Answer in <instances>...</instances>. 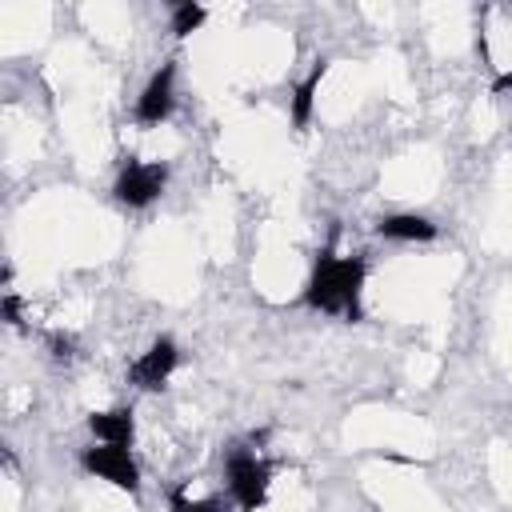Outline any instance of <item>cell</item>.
Here are the masks:
<instances>
[{"label":"cell","mask_w":512,"mask_h":512,"mask_svg":"<svg viewBox=\"0 0 512 512\" xmlns=\"http://www.w3.org/2000/svg\"><path fill=\"white\" fill-rule=\"evenodd\" d=\"M80 464H84V472L108 480V484L120 488V492H136V488H140V464L132 460L128 448H116V444H92V448L80 452Z\"/></svg>","instance_id":"277c9868"},{"label":"cell","mask_w":512,"mask_h":512,"mask_svg":"<svg viewBox=\"0 0 512 512\" xmlns=\"http://www.w3.org/2000/svg\"><path fill=\"white\" fill-rule=\"evenodd\" d=\"M88 432H92L100 444L132 448V436H136L132 408H108V412H92V416H88Z\"/></svg>","instance_id":"ba28073f"},{"label":"cell","mask_w":512,"mask_h":512,"mask_svg":"<svg viewBox=\"0 0 512 512\" xmlns=\"http://www.w3.org/2000/svg\"><path fill=\"white\" fill-rule=\"evenodd\" d=\"M48 348H52V360H60V364L76 360V340H72L68 332H52V336H48Z\"/></svg>","instance_id":"7c38bea8"},{"label":"cell","mask_w":512,"mask_h":512,"mask_svg":"<svg viewBox=\"0 0 512 512\" xmlns=\"http://www.w3.org/2000/svg\"><path fill=\"white\" fill-rule=\"evenodd\" d=\"M436 224L428 216H416V212H396V216H380L376 220V236L380 240H404V244H424V240H436Z\"/></svg>","instance_id":"52a82bcc"},{"label":"cell","mask_w":512,"mask_h":512,"mask_svg":"<svg viewBox=\"0 0 512 512\" xmlns=\"http://www.w3.org/2000/svg\"><path fill=\"white\" fill-rule=\"evenodd\" d=\"M324 76H328V60L320 56V60L312 64V72L292 88V128H296V132L308 128L312 108H316V92H320V80H324Z\"/></svg>","instance_id":"9c48e42d"},{"label":"cell","mask_w":512,"mask_h":512,"mask_svg":"<svg viewBox=\"0 0 512 512\" xmlns=\"http://www.w3.org/2000/svg\"><path fill=\"white\" fill-rule=\"evenodd\" d=\"M164 184H168V168L160 160H148V164L144 160H128L120 168L116 184H112V196L120 204H128V208H148L164 192Z\"/></svg>","instance_id":"3957f363"},{"label":"cell","mask_w":512,"mask_h":512,"mask_svg":"<svg viewBox=\"0 0 512 512\" xmlns=\"http://www.w3.org/2000/svg\"><path fill=\"white\" fill-rule=\"evenodd\" d=\"M172 104H176V60H168L152 72V80L144 84V92L136 100V120L140 124H160V120L172 116Z\"/></svg>","instance_id":"8992f818"},{"label":"cell","mask_w":512,"mask_h":512,"mask_svg":"<svg viewBox=\"0 0 512 512\" xmlns=\"http://www.w3.org/2000/svg\"><path fill=\"white\" fill-rule=\"evenodd\" d=\"M364 272H368L364 256H336L328 244L312 264V276L304 284V304L328 316H344L348 324L364 320V308H360Z\"/></svg>","instance_id":"6da1fadb"},{"label":"cell","mask_w":512,"mask_h":512,"mask_svg":"<svg viewBox=\"0 0 512 512\" xmlns=\"http://www.w3.org/2000/svg\"><path fill=\"white\" fill-rule=\"evenodd\" d=\"M176 364H180L176 340H172V336H156L152 348H148L140 360H132L128 380H132L136 388H144V392H160V388L168 384V376L176 372Z\"/></svg>","instance_id":"5b68a950"},{"label":"cell","mask_w":512,"mask_h":512,"mask_svg":"<svg viewBox=\"0 0 512 512\" xmlns=\"http://www.w3.org/2000/svg\"><path fill=\"white\" fill-rule=\"evenodd\" d=\"M204 16H208V8H204V4L180 0V4L172 8V32H176V36H192V32L204 24Z\"/></svg>","instance_id":"30bf717a"},{"label":"cell","mask_w":512,"mask_h":512,"mask_svg":"<svg viewBox=\"0 0 512 512\" xmlns=\"http://www.w3.org/2000/svg\"><path fill=\"white\" fill-rule=\"evenodd\" d=\"M168 508H172V512H224V508H220V500H192V496L184 492V484H180V488H172Z\"/></svg>","instance_id":"8fae6325"},{"label":"cell","mask_w":512,"mask_h":512,"mask_svg":"<svg viewBox=\"0 0 512 512\" xmlns=\"http://www.w3.org/2000/svg\"><path fill=\"white\" fill-rule=\"evenodd\" d=\"M4 320L12 328H20V296L16 292H4Z\"/></svg>","instance_id":"4fadbf2b"},{"label":"cell","mask_w":512,"mask_h":512,"mask_svg":"<svg viewBox=\"0 0 512 512\" xmlns=\"http://www.w3.org/2000/svg\"><path fill=\"white\" fill-rule=\"evenodd\" d=\"M224 472H228V488H232L240 512L264 508V500H268V480H272V464H268V460H260L252 448L236 444V448H228V456H224Z\"/></svg>","instance_id":"7a4b0ae2"},{"label":"cell","mask_w":512,"mask_h":512,"mask_svg":"<svg viewBox=\"0 0 512 512\" xmlns=\"http://www.w3.org/2000/svg\"><path fill=\"white\" fill-rule=\"evenodd\" d=\"M508 92H512V68L492 80V96H508Z\"/></svg>","instance_id":"5bb4252c"}]
</instances>
